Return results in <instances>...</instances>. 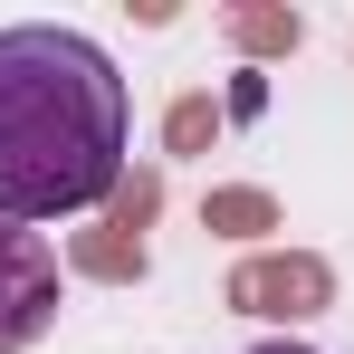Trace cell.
Instances as JSON below:
<instances>
[{
	"label": "cell",
	"mask_w": 354,
	"mask_h": 354,
	"mask_svg": "<svg viewBox=\"0 0 354 354\" xmlns=\"http://www.w3.org/2000/svg\"><path fill=\"white\" fill-rule=\"evenodd\" d=\"M124 77L86 29H0V221L39 230L96 211L124 182Z\"/></svg>",
	"instance_id": "6da1fadb"
},
{
	"label": "cell",
	"mask_w": 354,
	"mask_h": 354,
	"mask_svg": "<svg viewBox=\"0 0 354 354\" xmlns=\"http://www.w3.org/2000/svg\"><path fill=\"white\" fill-rule=\"evenodd\" d=\"M58 316V249L19 221H0V354L39 345Z\"/></svg>",
	"instance_id": "7a4b0ae2"
},
{
	"label": "cell",
	"mask_w": 354,
	"mask_h": 354,
	"mask_svg": "<svg viewBox=\"0 0 354 354\" xmlns=\"http://www.w3.org/2000/svg\"><path fill=\"white\" fill-rule=\"evenodd\" d=\"M249 354H316V345H249Z\"/></svg>",
	"instance_id": "3957f363"
}]
</instances>
